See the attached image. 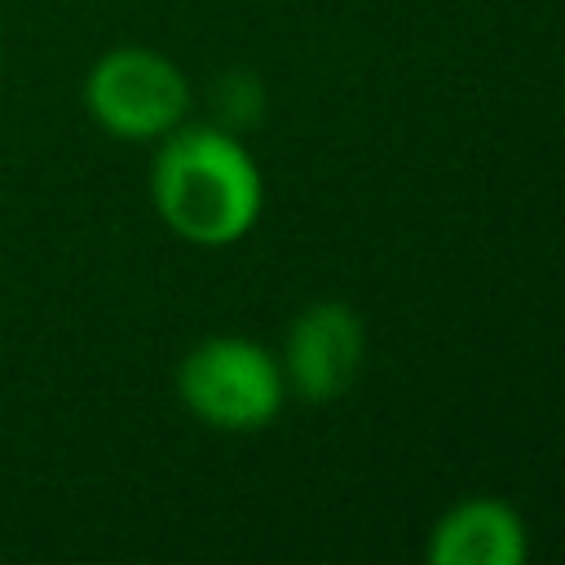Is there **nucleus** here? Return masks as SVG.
<instances>
[{"label":"nucleus","instance_id":"nucleus-1","mask_svg":"<svg viewBox=\"0 0 565 565\" xmlns=\"http://www.w3.org/2000/svg\"><path fill=\"white\" fill-rule=\"evenodd\" d=\"M150 194L163 225L194 247H225L243 238L265 203L256 159L234 132L212 124H177L159 137Z\"/></svg>","mask_w":565,"mask_h":565},{"label":"nucleus","instance_id":"nucleus-2","mask_svg":"<svg viewBox=\"0 0 565 565\" xmlns=\"http://www.w3.org/2000/svg\"><path fill=\"white\" fill-rule=\"evenodd\" d=\"M177 393L203 424L221 433H256L278 415L287 380L265 344L247 335H212L185 353Z\"/></svg>","mask_w":565,"mask_h":565},{"label":"nucleus","instance_id":"nucleus-3","mask_svg":"<svg viewBox=\"0 0 565 565\" xmlns=\"http://www.w3.org/2000/svg\"><path fill=\"white\" fill-rule=\"evenodd\" d=\"M88 115L124 141H159L177 124H185L190 110V84L181 66L154 49H110L93 62L84 79Z\"/></svg>","mask_w":565,"mask_h":565},{"label":"nucleus","instance_id":"nucleus-4","mask_svg":"<svg viewBox=\"0 0 565 565\" xmlns=\"http://www.w3.org/2000/svg\"><path fill=\"white\" fill-rule=\"evenodd\" d=\"M362 353H366L362 318L340 300H318L300 309V318L287 331L282 380L305 402H331L349 393V384L358 380Z\"/></svg>","mask_w":565,"mask_h":565},{"label":"nucleus","instance_id":"nucleus-5","mask_svg":"<svg viewBox=\"0 0 565 565\" xmlns=\"http://www.w3.org/2000/svg\"><path fill=\"white\" fill-rule=\"evenodd\" d=\"M525 556V525L503 499L455 503L428 539L433 565H516Z\"/></svg>","mask_w":565,"mask_h":565}]
</instances>
